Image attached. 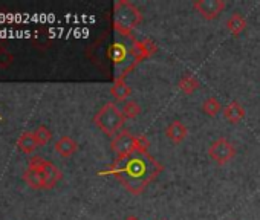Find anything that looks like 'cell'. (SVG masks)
Listing matches in <instances>:
<instances>
[{
  "label": "cell",
  "mask_w": 260,
  "mask_h": 220,
  "mask_svg": "<svg viewBox=\"0 0 260 220\" xmlns=\"http://www.w3.org/2000/svg\"><path fill=\"white\" fill-rule=\"evenodd\" d=\"M162 171V165L144 150H138L122 159H116L107 171L100 174L115 176L122 187L135 196L141 194Z\"/></svg>",
  "instance_id": "6da1fadb"
},
{
  "label": "cell",
  "mask_w": 260,
  "mask_h": 220,
  "mask_svg": "<svg viewBox=\"0 0 260 220\" xmlns=\"http://www.w3.org/2000/svg\"><path fill=\"white\" fill-rule=\"evenodd\" d=\"M158 51L153 40H137L132 34L118 35L110 46L109 57L113 61L115 80H125L128 72H132L141 61L152 57Z\"/></svg>",
  "instance_id": "7a4b0ae2"
},
{
  "label": "cell",
  "mask_w": 260,
  "mask_h": 220,
  "mask_svg": "<svg viewBox=\"0 0 260 220\" xmlns=\"http://www.w3.org/2000/svg\"><path fill=\"white\" fill-rule=\"evenodd\" d=\"M143 22L141 11L128 0H119L113 7V29L118 35H128Z\"/></svg>",
  "instance_id": "3957f363"
},
{
  "label": "cell",
  "mask_w": 260,
  "mask_h": 220,
  "mask_svg": "<svg viewBox=\"0 0 260 220\" xmlns=\"http://www.w3.org/2000/svg\"><path fill=\"white\" fill-rule=\"evenodd\" d=\"M124 121L125 118L115 102H106L93 117L95 126L107 136H112V135L116 136V133L124 126Z\"/></svg>",
  "instance_id": "277c9868"
},
{
  "label": "cell",
  "mask_w": 260,
  "mask_h": 220,
  "mask_svg": "<svg viewBox=\"0 0 260 220\" xmlns=\"http://www.w3.org/2000/svg\"><path fill=\"white\" fill-rule=\"evenodd\" d=\"M149 147H150V142L144 136H134L127 130L119 132L110 142V149L116 155V159H122L138 150L149 152Z\"/></svg>",
  "instance_id": "5b68a950"
},
{
  "label": "cell",
  "mask_w": 260,
  "mask_h": 220,
  "mask_svg": "<svg viewBox=\"0 0 260 220\" xmlns=\"http://www.w3.org/2000/svg\"><path fill=\"white\" fill-rule=\"evenodd\" d=\"M28 168L29 170H36L42 174L43 180H45V187L46 190H51L54 188L61 179H63V173L61 170L51 161H46L43 159L42 156L39 155H34L31 156V159L28 161Z\"/></svg>",
  "instance_id": "8992f818"
},
{
  "label": "cell",
  "mask_w": 260,
  "mask_h": 220,
  "mask_svg": "<svg viewBox=\"0 0 260 220\" xmlns=\"http://www.w3.org/2000/svg\"><path fill=\"white\" fill-rule=\"evenodd\" d=\"M208 156L216 164L225 165L236 156V149L226 138H219L208 147Z\"/></svg>",
  "instance_id": "52a82bcc"
},
{
  "label": "cell",
  "mask_w": 260,
  "mask_h": 220,
  "mask_svg": "<svg viewBox=\"0 0 260 220\" xmlns=\"http://www.w3.org/2000/svg\"><path fill=\"white\" fill-rule=\"evenodd\" d=\"M193 8L207 20H214L220 16V13L226 8L223 0H196Z\"/></svg>",
  "instance_id": "ba28073f"
},
{
  "label": "cell",
  "mask_w": 260,
  "mask_h": 220,
  "mask_svg": "<svg viewBox=\"0 0 260 220\" xmlns=\"http://www.w3.org/2000/svg\"><path fill=\"white\" fill-rule=\"evenodd\" d=\"M188 135V129L181 123V121H173L167 126L166 129V136L173 142V144H181Z\"/></svg>",
  "instance_id": "9c48e42d"
},
{
  "label": "cell",
  "mask_w": 260,
  "mask_h": 220,
  "mask_svg": "<svg viewBox=\"0 0 260 220\" xmlns=\"http://www.w3.org/2000/svg\"><path fill=\"white\" fill-rule=\"evenodd\" d=\"M54 150H55V153H58L61 158H71L72 155L77 153L78 144H77L71 136H61V138L55 142Z\"/></svg>",
  "instance_id": "30bf717a"
},
{
  "label": "cell",
  "mask_w": 260,
  "mask_h": 220,
  "mask_svg": "<svg viewBox=\"0 0 260 220\" xmlns=\"http://www.w3.org/2000/svg\"><path fill=\"white\" fill-rule=\"evenodd\" d=\"M223 117H225V120L230 121L231 124H239V123L245 118V108L242 107L240 102L231 101L228 105L223 107Z\"/></svg>",
  "instance_id": "8fae6325"
},
{
  "label": "cell",
  "mask_w": 260,
  "mask_h": 220,
  "mask_svg": "<svg viewBox=\"0 0 260 220\" xmlns=\"http://www.w3.org/2000/svg\"><path fill=\"white\" fill-rule=\"evenodd\" d=\"M130 93H132V89L125 83V80H115L112 87H110V95L118 101V102H127Z\"/></svg>",
  "instance_id": "7c38bea8"
},
{
  "label": "cell",
  "mask_w": 260,
  "mask_h": 220,
  "mask_svg": "<svg viewBox=\"0 0 260 220\" xmlns=\"http://www.w3.org/2000/svg\"><path fill=\"white\" fill-rule=\"evenodd\" d=\"M225 25H226V29L230 31L231 35L239 37L243 32V29L246 28V20L240 13H234V14L230 16V19L226 20Z\"/></svg>",
  "instance_id": "4fadbf2b"
},
{
  "label": "cell",
  "mask_w": 260,
  "mask_h": 220,
  "mask_svg": "<svg viewBox=\"0 0 260 220\" xmlns=\"http://www.w3.org/2000/svg\"><path fill=\"white\" fill-rule=\"evenodd\" d=\"M178 86H179V89H181L182 93H185V95H193V93L199 89L201 83H199V80H198L193 74L188 72V74H185V75L179 80Z\"/></svg>",
  "instance_id": "5bb4252c"
},
{
  "label": "cell",
  "mask_w": 260,
  "mask_h": 220,
  "mask_svg": "<svg viewBox=\"0 0 260 220\" xmlns=\"http://www.w3.org/2000/svg\"><path fill=\"white\" fill-rule=\"evenodd\" d=\"M37 142H36V138L31 132H25L19 139H17V149L25 153V155H31L34 153V150L37 149Z\"/></svg>",
  "instance_id": "9a60e30c"
},
{
  "label": "cell",
  "mask_w": 260,
  "mask_h": 220,
  "mask_svg": "<svg viewBox=\"0 0 260 220\" xmlns=\"http://www.w3.org/2000/svg\"><path fill=\"white\" fill-rule=\"evenodd\" d=\"M23 182H25L29 188H32V190H46L45 180H43L42 174H40L39 171H36V170H29V168H28V170L23 173Z\"/></svg>",
  "instance_id": "2e32d148"
},
{
  "label": "cell",
  "mask_w": 260,
  "mask_h": 220,
  "mask_svg": "<svg viewBox=\"0 0 260 220\" xmlns=\"http://www.w3.org/2000/svg\"><path fill=\"white\" fill-rule=\"evenodd\" d=\"M34 138H36V142L39 147H45L51 142L52 139V132L46 127V126H39L34 132H32Z\"/></svg>",
  "instance_id": "e0dca14e"
},
{
  "label": "cell",
  "mask_w": 260,
  "mask_h": 220,
  "mask_svg": "<svg viewBox=\"0 0 260 220\" xmlns=\"http://www.w3.org/2000/svg\"><path fill=\"white\" fill-rule=\"evenodd\" d=\"M222 110V105H220V102L216 99V98H207L205 101H204V104H202V112L205 114V115H208V117H216L219 112Z\"/></svg>",
  "instance_id": "ac0fdd59"
},
{
  "label": "cell",
  "mask_w": 260,
  "mask_h": 220,
  "mask_svg": "<svg viewBox=\"0 0 260 220\" xmlns=\"http://www.w3.org/2000/svg\"><path fill=\"white\" fill-rule=\"evenodd\" d=\"M121 112L125 120H134L141 114V105L135 101H127L124 104V107L121 108Z\"/></svg>",
  "instance_id": "d6986e66"
},
{
  "label": "cell",
  "mask_w": 260,
  "mask_h": 220,
  "mask_svg": "<svg viewBox=\"0 0 260 220\" xmlns=\"http://www.w3.org/2000/svg\"><path fill=\"white\" fill-rule=\"evenodd\" d=\"M14 61V55L5 49V48H0V69H8Z\"/></svg>",
  "instance_id": "ffe728a7"
},
{
  "label": "cell",
  "mask_w": 260,
  "mask_h": 220,
  "mask_svg": "<svg viewBox=\"0 0 260 220\" xmlns=\"http://www.w3.org/2000/svg\"><path fill=\"white\" fill-rule=\"evenodd\" d=\"M125 220H140V218H137V217H134V215H130V217H127Z\"/></svg>",
  "instance_id": "44dd1931"
}]
</instances>
